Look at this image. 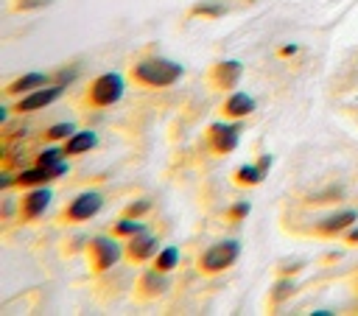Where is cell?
Segmentation results:
<instances>
[{"label":"cell","instance_id":"1","mask_svg":"<svg viewBox=\"0 0 358 316\" xmlns=\"http://www.w3.org/2000/svg\"><path fill=\"white\" fill-rule=\"evenodd\" d=\"M129 78L145 89H162L182 78V64L171 59H140L131 64Z\"/></svg>","mask_w":358,"mask_h":316},{"label":"cell","instance_id":"2","mask_svg":"<svg viewBox=\"0 0 358 316\" xmlns=\"http://www.w3.org/2000/svg\"><path fill=\"white\" fill-rule=\"evenodd\" d=\"M238 254H241V243H238V240H218V243L207 246V249L199 254L196 268H199V274L213 277V274L227 271V268L238 260Z\"/></svg>","mask_w":358,"mask_h":316},{"label":"cell","instance_id":"3","mask_svg":"<svg viewBox=\"0 0 358 316\" xmlns=\"http://www.w3.org/2000/svg\"><path fill=\"white\" fill-rule=\"evenodd\" d=\"M117 240H120V238H115V235H112V238L98 235V238H92V240L87 243V260H90V268H92L95 274L109 271V268L117 266V260L126 254Z\"/></svg>","mask_w":358,"mask_h":316},{"label":"cell","instance_id":"4","mask_svg":"<svg viewBox=\"0 0 358 316\" xmlns=\"http://www.w3.org/2000/svg\"><path fill=\"white\" fill-rule=\"evenodd\" d=\"M123 95V78L117 73H101L98 78H92L90 89H87V103L95 109H106L112 103H117Z\"/></svg>","mask_w":358,"mask_h":316},{"label":"cell","instance_id":"5","mask_svg":"<svg viewBox=\"0 0 358 316\" xmlns=\"http://www.w3.org/2000/svg\"><path fill=\"white\" fill-rule=\"evenodd\" d=\"M103 207L101 193H78L64 210H62V224H84L90 218H95Z\"/></svg>","mask_w":358,"mask_h":316},{"label":"cell","instance_id":"6","mask_svg":"<svg viewBox=\"0 0 358 316\" xmlns=\"http://www.w3.org/2000/svg\"><path fill=\"white\" fill-rule=\"evenodd\" d=\"M238 140H241V126L238 123H213L207 126V148L215 154V157H224V154H232L238 148Z\"/></svg>","mask_w":358,"mask_h":316},{"label":"cell","instance_id":"7","mask_svg":"<svg viewBox=\"0 0 358 316\" xmlns=\"http://www.w3.org/2000/svg\"><path fill=\"white\" fill-rule=\"evenodd\" d=\"M243 76V64L241 62H215L210 70H207V84L213 89H221V92H229L238 87Z\"/></svg>","mask_w":358,"mask_h":316},{"label":"cell","instance_id":"8","mask_svg":"<svg viewBox=\"0 0 358 316\" xmlns=\"http://www.w3.org/2000/svg\"><path fill=\"white\" fill-rule=\"evenodd\" d=\"M62 92H64V87L62 84H53V87H39V89H34V92H25L11 109L17 112V115H22V112H36V109H45V106H50L56 98H62Z\"/></svg>","mask_w":358,"mask_h":316},{"label":"cell","instance_id":"9","mask_svg":"<svg viewBox=\"0 0 358 316\" xmlns=\"http://www.w3.org/2000/svg\"><path fill=\"white\" fill-rule=\"evenodd\" d=\"M355 221H358V210H341V213H333V215H324L322 221H316L313 235L330 240L336 235H344Z\"/></svg>","mask_w":358,"mask_h":316},{"label":"cell","instance_id":"10","mask_svg":"<svg viewBox=\"0 0 358 316\" xmlns=\"http://www.w3.org/2000/svg\"><path fill=\"white\" fill-rule=\"evenodd\" d=\"M50 190L42 185V187H28V193H22V199H20V221H36L45 210H48V204H50Z\"/></svg>","mask_w":358,"mask_h":316},{"label":"cell","instance_id":"11","mask_svg":"<svg viewBox=\"0 0 358 316\" xmlns=\"http://www.w3.org/2000/svg\"><path fill=\"white\" fill-rule=\"evenodd\" d=\"M165 288H168V274H165V271H157V268L151 266L148 271L140 274V280H137V285H134V299H137V302L157 299V296L165 294Z\"/></svg>","mask_w":358,"mask_h":316},{"label":"cell","instance_id":"12","mask_svg":"<svg viewBox=\"0 0 358 316\" xmlns=\"http://www.w3.org/2000/svg\"><path fill=\"white\" fill-rule=\"evenodd\" d=\"M64 171H67V165H64V162H62L59 168H42V165H36V168L20 171V173L14 176V185H17V187H42V185H48V182L59 179Z\"/></svg>","mask_w":358,"mask_h":316},{"label":"cell","instance_id":"13","mask_svg":"<svg viewBox=\"0 0 358 316\" xmlns=\"http://www.w3.org/2000/svg\"><path fill=\"white\" fill-rule=\"evenodd\" d=\"M123 252H126V260L129 263H148V260L157 257V238L148 235V232H140V235L129 238V243H126Z\"/></svg>","mask_w":358,"mask_h":316},{"label":"cell","instance_id":"14","mask_svg":"<svg viewBox=\"0 0 358 316\" xmlns=\"http://www.w3.org/2000/svg\"><path fill=\"white\" fill-rule=\"evenodd\" d=\"M268 168H271V157L263 154L257 165H241V168H235L232 182H235L238 187H257V185L266 179V171H268Z\"/></svg>","mask_w":358,"mask_h":316},{"label":"cell","instance_id":"15","mask_svg":"<svg viewBox=\"0 0 358 316\" xmlns=\"http://www.w3.org/2000/svg\"><path fill=\"white\" fill-rule=\"evenodd\" d=\"M255 112V98L246 95V92H232L224 103H221V115L227 120H243Z\"/></svg>","mask_w":358,"mask_h":316},{"label":"cell","instance_id":"16","mask_svg":"<svg viewBox=\"0 0 358 316\" xmlns=\"http://www.w3.org/2000/svg\"><path fill=\"white\" fill-rule=\"evenodd\" d=\"M48 84H50V76H45V73H25V76L8 81L3 92H6V98H14V95H22V92H34L39 87H48Z\"/></svg>","mask_w":358,"mask_h":316},{"label":"cell","instance_id":"17","mask_svg":"<svg viewBox=\"0 0 358 316\" xmlns=\"http://www.w3.org/2000/svg\"><path fill=\"white\" fill-rule=\"evenodd\" d=\"M95 134L92 131H76L64 140V157H78V154H87L92 145H95Z\"/></svg>","mask_w":358,"mask_h":316},{"label":"cell","instance_id":"18","mask_svg":"<svg viewBox=\"0 0 358 316\" xmlns=\"http://www.w3.org/2000/svg\"><path fill=\"white\" fill-rule=\"evenodd\" d=\"M296 294V282L294 280H288L285 274H280V280L274 282V288L268 291V308L274 310V308H280L285 299H291Z\"/></svg>","mask_w":358,"mask_h":316},{"label":"cell","instance_id":"19","mask_svg":"<svg viewBox=\"0 0 358 316\" xmlns=\"http://www.w3.org/2000/svg\"><path fill=\"white\" fill-rule=\"evenodd\" d=\"M140 232H145V227H143L140 218H126V215H123V218L112 227V235H115V238H126V240L134 238V235H140Z\"/></svg>","mask_w":358,"mask_h":316},{"label":"cell","instance_id":"20","mask_svg":"<svg viewBox=\"0 0 358 316\" xmlns=\"http://www.w3.org/2000/svg\"><path fill=\"white\" fill-rule=\"evenodd\" d=\"M176 263H179V252H176V246H165L162 252H157V257L151 260V266L157 268V271H173L176 268Z\"/></svg>","mask_w":358,"mask_h":316},{"label":"cell","instance_id":"21","mask_svg":"<svg viewBox=\"0 0 358 316\" xmlns=\"http://www.w3.org/2000/svg\"><path fill=\"white\" fill-rule=\"evenodd\" d=\"M227 8L221 6V3H196V6H190V17H207V20H215V17H221Z\"/></svg>","mask_w":358,"mask_h":316},{"label":"cell","instance_id":"22","mask_svg":"<svg viewBox=\"0 0 358 316\" xmlns=\"http://www.w3.org/2000/svg\"><path fill=\"white\" fill-rule=\"evenodd\" d=\"M62 157H64V148H45L36 157V165H42V168H59L62 165Z\"/></svg>","mask_w":358,"mask_h":316},{"label":"cell","instance_id":"23","mask_svg":"<svg viewBox=\"0 0 358 316\" xmlns=\"http://www.w3.org/2000/svg\"><path fill=\"white\" fill-rule=\"evenodd\" d=\"M70 134H76V129H73V123H53L48 131H45V140H50V143H56V140H67Z\"/></svg>","mask_w":358,"mask_h":316},{"label":"cell","instance_id":"24","mask_svg":"<svg viewBox=\"0 0 358 316\" xmlns=\"http://www.w3.org/2000/svg\"><path fill=\"white\" fill-rule=\"evenodd\" d=\"M249 210H252L249 201H238V204H232V207L227 210V221H229V224H238V221H243V218L249 215Z\"/></svg>","mask_w":358,"mask_h":316},{"label":"cell","instance_id":"25","mask_svg":"<svg viewBox=\"0 0 358 316\" xmlns=\"http://www.w3.org/2000/svg\"><path fill=\"white\" fill-rule=\"evenodd\" d=\"M53 0H14L11 3V11H36V8H45Z\"/></svg>","mask_w":358,"mask_h":316},{"label":"cell","instance_id":"26","mask_svg":"<svg viewBox=\"0 0 358 316\" xmlns=\"http://www.w3.org/2000/svg\"><path fill=\"white\" fill-rule=\"evenodd\" d=\"M148 210H151V201L143 199V201H131V204L123 210V215H126V218H143Z\"/></svg>","mask_w":358,"mask_h":316},{"label":"cell","instance_id":"27","mask_svg":"<svg viewBox=\"0 0 358 316\" xmlns=\"http://www.w3.org/2000/svg\"><path fill=\"white\" fill-rule=\"evenodd\" d=\"M73 76H76V70H62V73L56 76V84L64 87V81H73Z\"/></svg>","mask_w":358,"mask_h":316},{"label":"cell","instance_id":"28","mask_svg":"<svg viewBox=\"0 0 358 316\" xmlns=\"http://www.w3.org/2000/svg\"><path fill=\"white\" fill-rule=\"evenodd\" d=\"M344 243H347V246H358V229L344 232Z\"/></svg>","mask_w":358,"mask_h":316},{"label":"cell","instance_id":"29","mask_svg":"<svg viewBox=\"0 0 358 316\" xmlns=\"http://www.w3.org/2000/svg\"><path fill=\"white\" fill-rule=\"evenodd\" d=\"M291 53H296V48H294V45H291V48H282V50H280V56H291Z\"/></svg>","mask_w":358,"mask_h":316},{"label":"cell","instance_id":"30","mask_svg":"<svg viewBox=\"0 0 358 316\" xmlns=\"http://www.w3.org/2000/svg\"><path fill=\"white\" fill-rule=\"evenodd\" d=\"M355 296H358V291H355Z\"/></svg>","mask_w":358,"mask_h":316}]
</instances>
